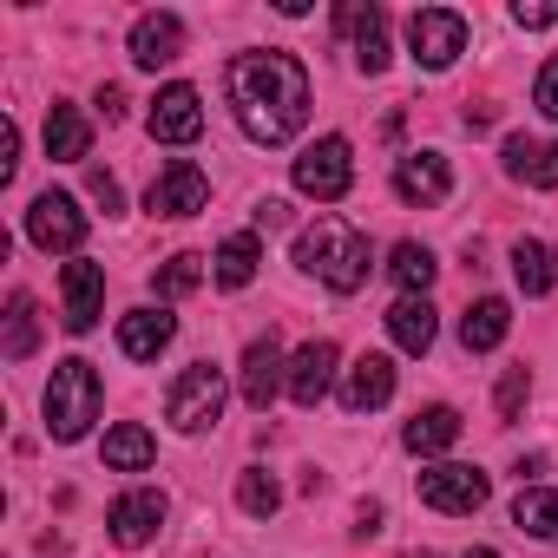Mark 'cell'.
Wrapping results in <instances>:
<instances>
[{
    "label": "cell",
    "instance_id": "obj_18",
    "mask_svg": "<svg viewBox=\"0 0 558 558\" xmlns=\"http://www.w3.org/2000/svg\"><path fill=\"white\" fill-rule=\"evenodd\" d=\"M336 27L355 34V66H362V73H388L395 53H388V14H381V8H342Z\"/></svg>",
    "mask_w": 558,
    "mask_h": 558
},
{
    "label": "cell",
    "instance_id": "obj_6",
    "mask_svg": "<svg viewBox=\"0 0 558 558\" xmlns=\"http://www.w3.org/2000/svg\"><path fill=\"white\" fill-rule=\"evenodd\" d=\"M27 236H34V250H47V256H73V250L86 243V210H80L66 191H40V197L27 204Z\"/></svg>",
    "mask_w": 558,
    "mask_h": 558
},
{
    "label": "cell",
    "instance_id": "obj_13",
    "mask_svg": "<svg viewBox=\"0 0 558 558\" xmlns=\"http://www.w3.org/2000/svg\"><path fill=\"white\" fill-rule=\"evenodd\" d=\"M60 290H66V329L73 336H86L93 323H99V303H106V269L99 263H86V256H73L66 269H60Z\"/></svg>",
    "mask_w": 558,
    "mask_h": 558
},
{
    "label": "cell",
    "instance_id": "obj_9",
    "mask_svg": "<svg viewBox=\"0 0 558 558\" xmlns=\"http://www.w3.org/2000/svg\"><path fill=\"white\" fill-rule=\"evenodd\" d=\"M210 204V178L191 165V158H171L165 171H158V184L145 191V210L151 217H197Z\"/></svg>",
    "mask_w": 558,
    "mask_h": 558
},
{
    "label": "cell",
    "instance_id": "obj_25",
    "mask_svg": "<svg viewBox=\"0 0 558 558\" xmlns=\"http://www.w3.org/2000/svg\"><path fill=\"white\" fill-rule=\"evenodd\" d=\"M506 329H512V310H506L499 296H480V303L460 316V342H466V355L499 349V342H506Z\"/></svg>",
    "mask_w": 558,
    "mask_h": 558
},
{
    "label": "cell",
    "instance_id": "obj_3",
    "mask_svg": "<svg viewBox=\"0 0 558 558\" xmlns=\"http://www.w3.org/2000/svg\"><path fill=\"white\" fill-rule=\"evenodd\" d=\"M99 401H106V388H99V368L93 362H80V355L53 362V381H47V434L60 447L86 440L93 421H99Z\"/></svg>",
    "mask_w": 558,
    "mask_h": 558
},
{
    "label": "cell",
    "instance_id": "obj_10",
    "mask_svg": "<svg viewBox=\"0 0 558 558\" xmlns=\"http://www.w3.org/2000/svg\"><path fill=\"white\" fill-rule=\"evenodd\" d=\"M151 138L158 145H197L204 138V99H197V86H165L158 99H151Z\"/></svg>",
    "mask_w": 558,
    "mask_h": 558
},
{
    "label": "cell",
    "instance_id": "obj_7",
    "mask_svg": "<svg viewBox=\"0 0 558 558\" xmlns=\"http://www.w3.org/2000/svg\"><path fill=\"white\" fill-rule=\"evenodd\" d=\"M486 493H493V480H486L480 466H460V460H440V466L421 473V506H434V512H447V519L480 512Z\"/></svg>",
    "mask_w": 558,
    "mask_h": 558
},
{
    "label": "cell",
    "instance_id": "obj_35",
    "mask_svg": "<svg viewBox=\"0 0 558 558\" xmlns=\"http://www.w3.org/2000/svg\"><path fill=\"white\" fill-rule=\"evenodd\" d=\"M512 21L532 34V27H558V0H532V8H525V0H519V8H512Z\"/></svg>",
    "mask_w": 558,
    "mask_h": 558
},
{
    "label": "cell",
    "instance_id": "obj_2",
    "mask_svg": "<svg viewBox=\"0 0 558 558\" xmlns=\"http://www.w3.org/2000/svg\"><path fill=\"white\" fill-rule=\"evenodd\" d=\"M296 263L316 276V283H329L336 296H355L368 283V236L349 223V217H316L303 236H296Z\"/></svg>",
    "mask_w": 558,
    "mask_h": 558
},
{
    "label": "cell",
    "instance_id": "obj_39",
    "mask_svg": "<svg viewBox=\"0 0 558 558\" xmlns=\"http://www.w3.org/2000/svg\"><path fill=\"white\" fill-rule=\"evenodd\" d=\"M283 223H290V204L283 197H263L256 204V230H283Z\"/></svg>",
    "mask_w": 558,
    "mask_h": 558
},
{
    "label": "cell",
    "instance_id": "obj_17",
    "mask_svg": "<svg viewBox=\"0 0 558 558\" xmlns=\"http://www.w3.org/2000/svg\"><path fill=\"white\" fill-rule=\"evenodd\" d=\"M184 53V21L178 14H138V27H132V60L145 66V73H158V66H171Z\"/></svg>",
    "mask_w": 558,
    "mask_h": 558
},
{
    "label": "cell",
    "instance_id": "obj_31",
    "mask_svg": "<svg viewBox=\"0 0 558 558\" xmlns=\"http://www.w3.org/2000/svg\"><path fill=\"white\" fill-rule=\"evenodd\" d=\"M236 506H243L250 519H269L276 506H283V486H276V473H263V466L236 473Z\"/></svg>",
    "mask_w": 558,
    "mask_h": 558
},
{
    "label": "cell",
    "instance_id": "obj_29",
    "mask_svg": "<svg viewBox=\"0 0 558 558\" xmlns=\"http://www.w3.org/2000/svg\"><path fill=\"white\" fill-rule=\"evenodd\" d=\"M388 276H395V283H401L408 296H427V283L440 276V263H434V250H427V243H395Z\"/></svg>",
    "mask_w": 558,
    "mask_h": 558
},
{
    "label": "cell",
    "instance_id": "obj_26",
    "mask_svg": "<svg viewBox=\"0 0 558 558\" xmlns=\"http://www.w3.org/2000/svg\"><path fill=\"white\" fill-rule=\"evenodd\" d=\"M106 466L112 473H145L151 460H158V440H151V427H138V421H119L112 434H106Z\"/></svg>",
    "mask_w": 558,
    "mask_h": 558
},
{
    "label": "cell",
    "instance_id": "obj_4",
    "mask_svg": "<svg viewBox=\"0 0 558 558\" xmlns=\"http://www.w3.org/2000/svg\"><path fill=\"white\" fill-rule=\"evenodd\" d=\"M223 368L217 362H191L178 381H171V395H165V421L178 427V434H204V427H217V414H223Z\"/></svg>",
    "mask_w": 558,
    "mask_h": 558
},
{
    "label": "cell",
    "instance_id": "obj_14",
    "mask_svg": "<svg viewBox=\"0 0 558 558\" xmlns=\"http://www.w3.org/2000/svg\"><path fill=\"white\" fill-rule=\"evenodd\" d=\"M336 362H342L336 342H323V336L303 342V349L290 355V401H296V408H323V395L336 388Z\"/></svg>",
    "mask_w": 558,
    "mask_h": 558
},
{
    "label": "cell",
    "instance_id": "obj_19",
    "mask_svg": "<svg viewBox=\"0 0 558 558\" xmlns=\"http://www.w3.org/2000/svg\"><path fill=\"white\" fill-rule=\"evenodd\" d=\"M171 336H178V323H171L165 310H125V316H119V349H125L132 362H158V355L171 349Z\"/></svg>",
    "mask_w": 558,
    "mask_h": 558
},
{
    "label": "cell",
    "instance_id": "obj_12",
    "mask_svg": "<svg viewBox=\"0 0 558 558\" xmlns=\"http://www.w3.org/2000/svg\"><path fill=\"white\" fill-rule=\"evenodd\" d=\"M388 395H395V362L381 349H362L349 362V375H342V408L349 414H375V408H388Z\"/></svg>",
    "mask_w": 558,
    "mask_h": 558
},
{
    "label": "cell",
    "instance_id": "obj_20",
    "mask_svg": "<svg viewBox=\"0 0 558 558\" xmlns=\"http://www.w3.org/2000/svg\"><path fill=\"white\" fill-rule=\"evenodd\" d=\"M388 336H395V349H401V355H427V349H434V336H440L434 303H427V296H401V303L388 310Z\"/></svg>",
    "mask_w": 558,
    "mask_h": 558
},
{
    "label": "cell",
    "instance_id": "obj_11",
    "mask_svg": "<svg viewBox=\"0 0 558 558\" xmlns=\"http://www.w3.org/2000/svg\"><path fill=\"white\" fill-rule=\"evenodd\" d=\"M447 191H453V171H447L440 151H408V158H395V197H401V204L434 210V204H447Z\"/></svg>",
    "mask_w": 558,
    "mask_h": 558
},
{
    "label": "cell",
    "instance_id": "obj_5",
    "mask_svg": "<svg viewBox=\"0 0 558 558\" xmlns=\"http://www.w3.org/2000/svg\"><path fill=\"white\" fill-rule=\"evenodd\" d=\"M296 191L303 197H316V204H336V197H349V184H355V151H349V138L342 132H329V138H316L303 158H296Z\"/></svg>",
    "mask_w": 558,
    "mask_h": 558
},
{
    "label": "cell",
    "instance_id": "obj_16",
    "mask_svg": "<svg viewBox=\"0 0 558 558\" xmlns=\"http://www.w3.org/2000/svg\"><path fill=\"white\" fill-rule=\"evenodd\" d=\"M112 538L119 545H145V538H158V525H165V493H151V486H132L125 499H112Z\"/></svg>",
    "mask_w": 558,
    "mask_h": 558
},
{
    "label": "cell",
    "instance_id": "obj_42",
    "mask_svg": "<svg viewBox=\"0 0 558 558\" xmlns=\"http://www.w3.org/2000/svg\"><path fill=\"white\" fill-rule=\"evenodd\" d=\"M466 558H499V551H493V545H473V551H466Z\"/></svg>",
    "mask_w": 558,
    "mask_h": 558
},
{
    "label": "cell",
    "instance_id": "obj_27",
    "mask_svg": "<svg viewBox=\"0 0 558 558\" xmlns=\"http://www.w3.org/2000/svg\"><path fill=\"white\" fill-rule=\"evenodd\" d=\"M512 525H519L525 538L558 545V486H519V499H512Z\"/></svg>",
    "mask_w": 558,
    "mask_h": 558
},
{
    "label": "cell",
    "instance_id": "obj_41",
    "mask_svg": "<svg viewBox=\"0 0 558 558\" xmlns=\"http://www.w3.org/2000/svg\"><path fill=\"white\" fill-rule=\"evenodd\" d=\"M99 112H106V125H119L125 119V93L119 86H99Z\"/></svg>",
    "mask_w": 558,
    "mask_h": 558
},
{
    "label": "cell",
    "instance_id": "obj_34",
    "mask_svg": "<svg viewBox=\"0 0 558 558\" xmlns=\"http://www.w3.org/2000/svg\"><path fill=\"white\" fill-rule=\"evenodd\" d=\"M532 106H538L545 119H558V53L538 66V80H532Z\"/></svg>",
    "mask_w": 558,
    "mask_h": 558
},
{
    "label": "cell",
    "instance_id": "obj_23",
    "mask_svg": "<svg viewBox=\"0 0 558 558\" xmlns=\"http://www.w3.org/2000/svg\"><path fill=\"white\" fill-rule=\"evenodd\" d=\"M512 276H519L525 296H551L558 290V250L538 243V236H519L512 243Z\"/></svg>",
    "mask_w": 558,
    "mask_h": 558
},
{
    "label": "cell",
    "instance_id": "obj_37",
    "mask_svg": "<svg viewBox=\"0 0 558 558\" xmlns=\"http://www.w3.org/2000/svg\"><path fill=\"white\" fill-rule=\"evenodd\" d=\"M93 197L106 204V217H119V210H125V191H119V178H112V171H93Z\"/></svg>",
    "mask_w": 558,
    "mask_h": 558
},
{
    "label": "cell",
    "instance_id": "obj_40",
    "mask_svg": "<svg viewBox=\"0 0 558 558\" xmlns=\"http://www.w3.org/2000/svg\"><path fill=\"white\" fill-rule=\"evenodd\" d=\"M375 532H381V506L362 499V506H355V538H375Z\"/></svg>",
    "mask_w": 558,
    "mask_h": 558
},
{
    "label": "cell",
    "instance_id": "obj_33",
    "mask_svg": "<svg viewBox=\"0 0 558 558\" xmlns=\"http://www.w3.org/2000/svg\"><path fill=\"white\" fill-rule=\"evenodd\" d=\"M538 151H545L538 138H525V132H512V138H506V171H512V178H532V165H538Z\"/></svg>",
    "mask_w": 558,
    "mask_h": 558
},
{
    "label": "cell",
    "instance_id": "obj_22",
    "mask_svg": "<svg viewBox=\"0 0 558 558\" xmlns=\"http://www.w3.org/2000/svg\"><path fill=\"white\" fill-rule=\"evenodd\" d=\"M86 151H93V125L80 119V106H47V158L80 165Z\"/></svg>",
    "mask_w": 558,
    "mask_h": 558
},
{
    "label": "cell",
    "instance_id": "obj_8",
    "mask_svg": "<svg viewBox=\"0 0 558 558\" xmlns=\"http://www.w3.org/2000/svg\"><path fill=\"white\" fill-rule=\"evenodd\" d=\"M408 47H414V60H421L427 73H440V66H453V60L466 53V21H460L453 8H421V14L408 21Z\"/></svg>",
    "mask_w": 558,
    "mask_h": 558
},
{
    "label": "cell",
    "instance_id": "obj_21",
    "mask_svg": "<svg viewBox=\"0 0 558 558\" xmlns=\"http://www.w3.org/2000/svg\"><path fill=\"white\" fill-rule=\"evenodd\" d=\"M460 427H466V421H460V408L434 401V408H421V414L401 427V447H408V453H447V447L460 440Z\"/></svg>",
    "mask_w": 558,
    "mask_h": 558
},
{
    "label": "cell",
    "instance_id": "obj_28",
    "mask_svg": "<svg viewBox=\"0 0 558 558\" xmlns=\"http://www.w3.org/2000/svg\"><path fill=\"white\" fill-rule=\"evenodd\" d=\"M40 349V303L21 290L14 303H8V336H0V355H8V362H27Z\"/></svg>",
    "mask_w": 558,
    "mask_h": 558
},
{
    "label": "cell",
    "instance_id": "obj_36",
    "mask_svg": "<svg viewBox=\"0 0 558 558\" xmlns=\"http://www.w3.org/2000/svg\"><path fill=\"white\" fill-rule=\"evenodd\" d=\"M14 165H21V125L8 119V125H0V184L14 178Z\"/></svg>",
    "mask_w": 558,
    "mask_h": 558
},
{
    "label": "cell",
    "instance_id": "obj_30",
    "mask_svg": "<svg viewBox=\"0 0 558 558\" xmlns=\"http://www.w3.org/2000/svg\"><path fill=\"white\" fill-rule=\"evenodd\" d=\"M197 283H204V256H197V250L165 256V263H158V276H151V290H158V296H191Z\"/></svg>",
    "mask_w": 558,
    "mask_h": 558
},
{
    "label": "cell",
    "instance_id": "obj_38",
    "mask_svg": "<svg viewBox=\"0 0 558 558\" xmlns=\"http://www.w3.org/2000/svg\"><path fill=\"white\" fill-rule=\"evenodd\" d=\"M525 184H538V191H558V145H545L538 151V165H532V178Z\"/></svg>",
    "mask_w": 558,
    "mask_h": 558
},
{
    "label": "cell",
    "instance_id": "obj_32",
    "mask_svg": "<svg viewBox=\"0 0 558 558\" xmlns=\"http://www.w3.org/2000/svg\"><path fill=\"white\" fill-rule=\"evenodd\" d=\"M525 395H532V368H506L499 375V421H519L525 414Z\"/></svg>",
    "mask_w": 558,
    "mask_h": 558
},
{
    "label": "cell",
    "instance_id": "obj_15",
    "mask_svg": "<svg viewBox=\"0 0 558 558\" xmlns=\"http://www.w3.org/2000/svg\"><path fill=\"white\" fill-rule=\"evenodd\" d=\"M276 388H290V362H283V349H276V336H256L243 349V401L263 414L276 401Z\"/></svg>",
    "mask_w": 558,
    "mask_h": 558
},
{
    "label": "cell",
    "instance_id": "obj_24",
    "mask_svg": "<svg viewBox=\"0 0 558 558\" xmlns=\"http://www.w3.org/2000/svg\"><path fill=\"white\" fill-rule=\"evenodd\" d=\"M256 263H263V236H256V230H236V236H223V243H217L210 276H217L223 290H243L250 276H256Z\"/></svg>",
    "mask_w": 558,
    "mask_h": 558
},
{
    "label": "cell",
    "instance_id": "obj_1",
    "mask_svg": "<svg viewBox=\"0 0 558 558\" xmlns=\"http://www.w3.org/2000/svg\"><path fill=\"white\" fill-rule=\"evenodd\" d=\"M223 93H230V112H236V125H243L250 145H283L310 119V73L283 47L236 53L223 66Z\"/></svg>",
    "mask_w": 558,
    "mask_h": 558
}]
</instances>
